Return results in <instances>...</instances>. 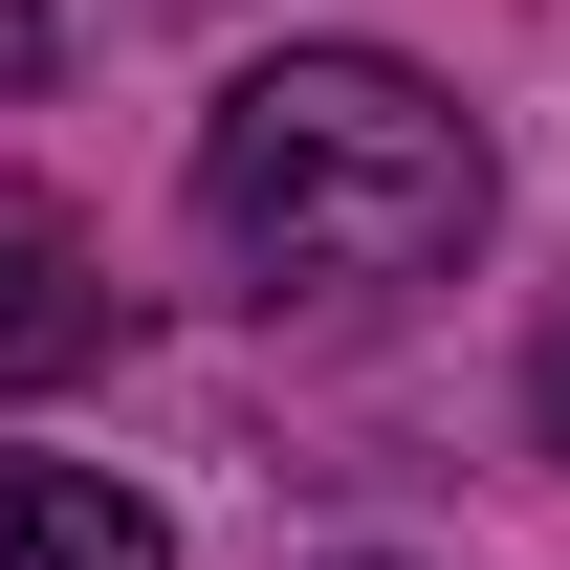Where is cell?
<instances>
[{
    "label": "cell",
    "instance_id": "4",
    "mask_svg": "<svg viewBox=\"0 0 570 570\" xmlns=\"http://www.w3.org/2000/svg\"><path fill=\"white\" fill-rule=\"evenodd\" d=\"M527 417H549V461H570V330H549V352H527Z\"/></svg>",
    "mask_w": 570,
    "mask_h": 570
},
{
    "label": "cell",
    "instance_id": "2",
    "mask_svg": "<svg viewBox=\"0 0 570 570\" xmlns=\"http://www.w3.org/2000/svg\"><path fill=\"white\" fill-rule=\"evenodd\" d=\"M88 352H132V285L88 264L45 198H0V395H45V373H88Z\"/></svg>",
    "mask_w": 570,
    "mask_h": 570
},
{
    "label": "cell",
    "instance_id": "5",
    "mask_svg": "<svg viewBox=\"0 0 570 570\" xmlns=\"http://www.w3.org/2000/svg\"><path fill=\"white\" fill-rule=\"evenodd\" d=\"M352 570H395V549H352Z\"/></svg>",
    "mask_w": 570,
    "mask_h": 570
},
{
    "label": "cell",
    "instance_id": "3",
    "mask_svg": "<svg viewBox=\"0 0 570 570\" xmlns=\"http://www.w3.org/2000/svg\"><path fill=\"white\" fill-rule=\"evenodd\" d=\"M0 570H176V527L110 461H0Z\"/></svg>",
    "mask_w": 570,
    "mask_h": 570
},
{
    "label": "cell",
    "instance_id": "1",
    "mask_svg": "<svg viewBox=\"0 0 570 570\" xmlns=\"http://www.w3.org/2000/svg\"><path fill=\"white\" fill-rule=\"evenodd\" d=\"M198 242L242 285L373 307V285H417V264L483 242V132L395 45H285V67L219 88V132H198Z\"/></svg>",
    "mask_w": 570,
    "mask_h": 570
}]
</instances>
